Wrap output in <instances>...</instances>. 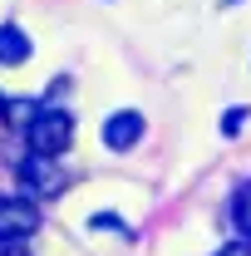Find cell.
Returning a JSON list of instances; mask_svg holds the SVG:
<instances>
[{"instance_id":"6da1fadb","label":"cell","mask_w":251,"mask_h":256,"mask_svg":"<svg viewBox=\"0 0 251 256\" xmlns=\"http://www.w3.org/2000/svg\"><path fill=\"white\" fill-rule=\"evenodd\" d=\"M25 138H30V153L60 158L64 148L74 143V118L64 108H34V118L25 124Z\"/></svg>"},{"instance_id":"7a4b0ae2","label":"cell","mask_w":251,"mask_h":256,"mask_svg":"<svg viewBox=\"0 0 251 256\" xmlns=\"http://www.w3.org/2000/svg\"><path fill=\"white\" fill-rule=\"evenodd\" d=\"M20 182H25V192L30 197H54V192H64V168L50 153H30V158L20 162Z\"/></svg>"},{"instance_id":"3957f363","label":"cell","mask_w":251,"mask_h":256,"mask_svg":"<svg viewBox=\"0 0 251 256\" xmlns=\"http://www.w3.org/2000/svg\"><path fill=\"white\" fill-rule=\"evenodd\" d=\"M138 138H143V114H138V108H118V114L104 118V143H108L114 153H128Z\"/></svg>"},{"instance_id":"277c9868","label":"cell","mask_w":251,"mask_h":256,"mask_svg":"<svg viewBox=\"0 0 251 256\" xmlns=\"http://www.w3.org/2000/svg\"><path fill=\"white\" fill-rule=\"evenodd\" d=\"M34 226H40V207L34 202H25V197H0V232L30 236Z\"/></svg>"},{"instance_id":"5b68a950","label":"cell","mask_w":251,"mask_h":256,"mask_svg":"<svg viewBox=\"0 0 251 256\" xmlns=\"http://www.w3.org/2000/svg\"><path fill=\"white\" fill-rule=\"evenodd\" d=\"M30 34L20 30V25H0V64H25L30 60Z\"/></svg>"},{"instance_id":"8992f818","label":"cell","mask_w":251,"mask_h":256,"mask_svg":"<svg viewBox=\"0 0 251 256\" xmlns=\"http://www.w3.org/2000/svg\"><path fill=\"white\" fill-rule=\"evenodd\" d=\"M232 217H236V226H242V236H251V182L236 188V197H232Z\"/></svg>"},{"instance_id":"52a82bcc","label":"cell","mask_w":251,"mask_h":256,"mask_svg":"<svg viewBox=\"0 0 251 256\" xmlns=\"http://www.w3.org/2000/svg\"><path fill=\"white\" fill-rule=\"evenodd\" d=\"M246 108H226V114H222V138H236V133H242V128H246Z\"/></svg>"},{"instance_id":"ba28073f","label":"cell","mask_w":251,"mask_h":256,"mask_svg":"<svg viewBox=\"0 0 251 256\" xmlns=\"http://www.w3.org/2000/svg\"><path fill=\"white\" fill-rule=\"evenodd\" d=\"M0 256H30L25 236H10V232H0Z\"/></svg>"},{"instance_id":"9c48e42d","label":"cell","mask_w":251,"mask_h":256,"mask_svg":"<svg viewBox=\"0 0 251 256\" xmlns=\"http://www.w3.org/2000/svg\"><path fill=\"white\" fill-rule=\"evenodd\" d=\"M217 256H251V252H246V246H242V242H232V246H222Z\"/></svg>"},{"instance_id":"30bf717a","label":"cell","mask_w":251,"mask_h":256,"mask_svg":"<svg viewBox=\"0 0 251 256\" xmlns=\"http://www.w3.org/2000/svg\"><path fill=\"white\" fill-rule=\"evenodd\" d=\"M0 108H5V104H0Z\"/></svg>"}]
</instances>
